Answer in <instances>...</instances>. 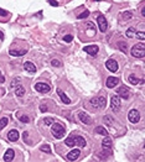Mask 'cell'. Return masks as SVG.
I'll list each match as a JSON object with an SVG mask.
<instances>
[{"label": "cell", "mask_w": 145, "mask_h": 162, "mask_svg": "<svg viewBox=\"0 0 145 162\" xmlns=\"http://www.w3.org/2000/svg\"><path fill=\"white\" fill-rule=\"evenodd\" d=\"M64 143L67 145L68 147H74V146H78V147H86V140L82 137V136H70L66 139V141H64Z\"/></svg>", "instance_id": "1"}, {"label": "cell", "mask_w": 145, "mask_h": 162, "mask_svg": "<svg viewBox=\"0 0 145 162\" xmlns=\"http://www.w3.org/2000/svg\"><path fill=\"white\" fill-rule=\"evenodd\" d=\"M51 134L55 139H62L66 134V129L63 127V125L58 124V123H54L52 126H51Z\"/></svg>", "instance_id": "2"}, {"label": "cell", "mask_w": 145, "mask_h": 162, "mask_svg": "<svg viewBox=\"0 0 145 162\" xmlns=\"http://www.w3.org/2000/svg\"><path fill=\"white\" fill-rule=\"evenodd\" d=\"M132 55L136 58H144L145 57V45L143 42L134 45L132 48Z\"/></svg>", "instance_id": "3"}, {"label": "cell", "mask_w": 145, "mask_h": 162, "mask_svg": "<svg viewBox=\"0 0 145 162\" xmlns=\"http://www.w3.org/2000/svg\"><path fill=\"white\" fill-rule=\"evenodd\" d=\"M91 105L97 109H103L107 105V99L104 96H99V98H93L91 99Z\"/></svg>", "instance_id": "4"}, {"label": "cell", "mask_w": 145, "mask_h": 162, "mask_svg": "<svg viewBox=\"0 0 145 162\" xmlns=\"http://www.w3.org/2000/svg\"><path fill=\"white\" fill-rule=\"evenodd\" d=\"M128 119L130 123L133 124H136L139 120H140V114H139V111L136 109H132L128 113Z\"/></svg>", "instance_id": "5"}, {"label": "cell", "mask_w": 145, "mask_h": 162, "mask_svg": "<svg viewBox=\"0 0 145 162\" xmlns=\"http://www.w3.org/2000/svg\"><path fill=\"white\" fill-rule=\"evenodd\" d=\"M110 106H112V110L113 111H119L120 109V99L118 95H113L112 99H110Z\"/></svg>", "instance_id": "6"}, {"label": "cell", "mask_w": 145, "mask_h": 162, "mask_svg": "<svg viewBox=\"0 0 145 162\" xmlns=\"http://www.w3.org/2000/svg\"><path fill=\"white\" fill-rule=\"evenodd\" d=\"M97 22H98V27H99V30H101L102 32H105V31H107L108 24H107L105 18H104V16H103L102 14L98 15V18H97Z\"/></svg>", "instance_id": "7"}, {"label": "cell", "mask_w": 145, "mask_h": 162, "mask_svg": "<svg viewBox=\"0 0 145 162\" xmlns=\"http://www.w3.org/2000/svg\"><path fill=\"white\" fill-rule=\"evenodd\" d=\"M117 95L118 96H120V98H123V99H128L129 96H130V92H129V88H126V87H120L118 90H117Z\"/></svg>", "instance_id": "8"}, {"label": "cell", "mask_w": 145, "mask_h": 162, "mask_svg": "<svg viewBox=\"0 0 145 162\" xmlns=\"http://www.w3.org/2000/svg\"><path fill=\"white\" fill-rule=\"evenodd\" d=\"M105 66H107V68H108L110 72H113V73L117 72L118 68H119L117 61H114V59H108V61L105 62Z\"/></svg>", "instance_id": "9"}, {"label": "cell", "mask_w": 145, "mask_h": 162, "mask_svg": "<svg viewBox=\"0 0 145 162\" xmlns=\"http://www.w3.org/2000/svg\"><path fill=\"white\" fill-rule=\"evenodd\" d=\"M35 89L39 93H48L51 90V87L48 84H46V83H36L35 84Z\"/></svg>", "instance_id": "10"}, {"label": "cell", "mask_w": 145, "mask_h": 162, "mask_svg": "<svg viewBox=\"0 0 145 162\" xmlns=\"http://www.w3.org/2000/svg\"><path fill=\"white\" fill-rule=\"evenodd\" d=\"M98 46L97 45H89V46H86L85 47V51L88 53V55H91V56H95L97 53H98Z\"/></svg>", "instance_id": "11"}, {"label": "cell", "mask_w": 145, "mask_h": 162, "mask_svg": "<svg viewBox=\"0 0 145 162\" xmlns=\"http://www.w3.org/2000/svg\"><path fill=\"white\" fill-rule=\"evenodd\" d=\"M78 118H79V120L82 121L83 124H87V125H91L92 124V119L89 118V115H87L86 113H83V111L78 113Z\"/></svg>", "instance_id": "12"}, {"label": "cell", "mask_w": 145, "mask_h": 162, "mask_svg": "<svg viewBox=\"0 0 145 162\" xmlns=\"http://www.w3.org/2000/svg\"><path fill=\"white\" fill-rule=\"evenodd\" d=\"M118 83H119V79L117 77H109V78H107V82H105L108 88H114V87H117Z\"/></svg>", "instance_id": "13"}, {"label": "cell", "mask_w": 145, "mask_h": 162, "mask_svg": "<svg viewBox=\"0 0 145 162\" xmlns=\"http://www.w3.org/2000/svg\"><path fill=\"white\" fill-rule=\"evenodd\" d=\"M79 155H81V150L79 149H74L67 155V160L68 161H76L79 157Z\"/></svg>", "instance_id": "14"}, {"label": "cell", "mask_w": 145, "mask_h": 162, "mask_svg": "<svg viewBox=\"0 0 145 162\" xmlns=\"http://www.w3.org/2000/svg\"><path fill=\"white\" fill-rule=\"evenodd\" d=\"M19 136H20V135H19V131H18V130H10L9 134H8V139H9V141H11V142L18 141Z\"/></svg>", "instance_id": "15"}, {"label": "cell", "mask_w": 145, "mask_h": 162, "mask_svg": "<svg viewBox=\"0 0 145 162\" xmlns=\"http://www.w3.org/2000/svg\"><path fill=\"white\" fill-rule=\"evenodd\" d=\"M24 68H25V71H27V72H30V73H35V72H36L35 64L31 63V62H25V63H24Z\"/></svg>", "instance_id": "16"}, {"label": "cell", "mask_w": 145, "mask_h": 162, "mask_svg": "<svg viewBox=\"0 0 145 162\" xmlns=\"http://www.w3.org/2000/svg\"><path fill=\"white\" fill-rule=\"evenodd\" d=\"M57 94H58V96H60V98H61V100L64 103V104H70L71 103V100H70V98H68V96L66 95V94H64L61 89H57Z\"/></svg>", "instance_id": "17"}, {"label": "cell", "mask_w": 145, "mask_h": 162, "mask_svg": "<svg viewBox=\"0 0 145 162\" xmlns=\"http://www.w3.org/2000/svg\"><path fill=\"white\" fill-rule=\"evenodd\" d=\"M14 156H15L14 150H12V149H9V150L5 152V155H4V161H5V162H9V161H11V160L14 158Z\"/></svg>", "instance_id": "18"}, {"label": "cell", "mask_w": 145, "mask_h": 162, "mask_svg": "<svg viewBox=\"0 0 145 162\" xmlns=\"http://www.w3.org/2000/svg\"><path fill=\"white\" fill-rule=\"evenodd\" d=\"M24 94H25V88H24L22 86L19 84L18 87L15 88V95H16V96H22Z\"/></svg>", "instance_id": "19"}, {"label": "cell", "mask_w": 145, "mask_h": 162, "mask_svg": "<svg viewBox=\"0 0 145 162\" xmlns=\"http://www.w3.org/2000/svg\"><path fill=\"white\" fill-rule=\"evenodd\" d=\"M102 146L105 147V149H112V140H110L108 136H105V139H103V141H102Z\"/></svg>", "instance_id": "20"}, {"label": "cell", "mask_w": 145, "mask_h": 162, "mask_svg": "<svg viewBox=\"0 0 145 162\" xmlns=\"http://www.w3.org/2000/svg\"><path fill=\"white\" fill-rule=\"evenodd\" d=\"M139 82H140V80H139V78L135 74H130V76H129V83H130V84L136 86Z\"/></svg>", "instance_id": "21"}, {"label": "cell", "mask_w": 145, "mask_h": 162, "mask_svg": "<svg viewBox=\"0 0 145 162\" xmlns=\"http://www.w3.org/2000/svg\"><path fill=\"white\" fill-rule=\"evenodd\" d=\"M26 52H27L26 50H22V51H16V50H10V51H9V53H10L11 56H18V57H19V56H24V55H25Z\"/></svg>", "instance_id": "22"}, {"label": "cell", "mask_w": 145, "mask_h": 162, "mask_svg": "<svg viewBox=\"0 0 145 162\" xmlns=\"http://www.w3.org/2000/svg\"><path fill=\"white\" fill-rule=\"evenodd\" d=\"M95 133H97V134H101V135H104V136H108V131H107V129H104L103 126H97Z\"/></svg>", "instance_id": "23"}, {"label": "cell", "mask_w": 145, "mask_h": 162, "mask_svg": "<svg viewBox=\"0 0 145 162\" xmlns=\"http://www.w3.org/2000/svg\"><path fill=\"white\" fill-rule=\"evenodd\" d=\"M8 123H9L8 118H2V119H0V130H3V129L8 125Z\"/></svg>", "instance_id": "24"}, {"label": "cell", "mask_w": 145, "mask_h": 162, "mask_svg": "<svg viewBox=\"0 0 145 162\" xmlns=\"http://www.w3.org/2000/svg\"><path fill=\"white\" fill-rule=\"evenodd\" d=\"M103 121H104L107 125H112V124H113V118H112L110 115H105V116L103 118Z\"/></svg>", "instance_id": "25"}, {"label": "cell", "mask_w": 145, "mask_h": 162, "mask_svg": "<svg viewBox=\"0 0 145 162\" xmlns=\"http://www.w3.org/2000/svg\"><path fill=\"white\" fill-rule=\"evenodd\" d=\"M134 31H135V29H134V27H130V29H129V30L126 31V37H129V39H130V37L135 36V34H134Z\"/></svg>", "instance_id": "26"}, {"label": "cell", "mask_w": 145, "mask_h": 162, "mask_svg": "<svg viewBox=\"0 0 145 162\" xmlns=\"http://www.w3.org/2000/svg\"><path fill=\"white\" fill-rule=\"evenodd\" d=\"M122 16H123V19H124V20H130V19H132V12L125 11V12L122 14Z\"/></svg>", "instance_id": "27"}, {"label": "cell", "mask_w": 145, "mask_h": 162, "mask_svg": "<svg viewBox=\"0 0 145 162\" xmlns=\"http://www.w3.org/2000/svg\"><path fill=\"white\" fill-rule=\"evenodd\" d=\"M41 151L43 152H47V154H51V149L48 145H43V146H41Z\"/></svg>", "instance_id": "28"}, {"label": "cell", "mask_w": 145, "mask_h": 162, "mask_svg": "<svg viewBox=\"0 0 145 162\" xmlns=\"http://www.w3.org/2000/svg\"><path fill=\"white\" fill-rule=\"evenodd\" d=\"M88 15H89V11H87V10H86V11H83L82 14H79V15L77 16V18H78V19H85V18H87Z\"/></svg>", "instance_id": "29"}, {"label": "cell", "mask_w": 145, "mask_h": 162, "mask_svg": "<svg viewBox=\"0 0 145 162\" xmlns=\"http://www.w3.org/2000/svg\"><path fill=\"white\" fill-rule=\"evenodd\" d=\"M72 40H73V36L72 35H66V36L63 37V41L64 42H71Z\"/></svg>", "instance_id": "30"}, {"label": "cell", "mask_w": 145, "mask_h": 162, "mask_svg": "<svg viewBox=\"0 0 145 162\" xmlns=\"http://www.w3.org/2000/svg\"><path fill=\"white\" fill-rule=\"evenodd\" d=\"M135 36H136V37H139L140 40H145V34H144L143 31H141V32H136Z\"/></svg>", "instance_id": "31"}, {"label": "cell", "mask_w": 145, "mask_h": 162, "mask_svg": "<svg viewBox=\"0 0 145 162\" xmlns=\"http://www.w3.org/2000/svg\"><path fill=\"white\" fill-rule=\"evenodd\" d=\"M43 123H45L46 125H51V124H54V119H52V118H46V119L43 120Z\"/></svg>", "instance_id": "32"}, {"label": "cell", "mask_w": 145, "mask_h": 162, "mask_svg": "<svg viewBox=\"0 0 145 162\" xmlns=\"http://www.w3.org/2000/svg\"><path fill=\"white\" fill-rule=\"evenodd\" d=\"M51 63H52V66H54V67H60V66H61V62L57 61V59H52Z\"/></svg>", "instance_id": "33"}, {"label": "cell", "mask_w": 145, "mask_h": 162, "mask_svg": "<svg viewBox=\"0 0 145 162\" xmlns=\"http://www.w3.org/2000/svg\"><path fill=\"white\" fill-rule=\"evenodd\" d=\"M20 121H22V123H29V121H30V118L26 116V115H22V116L20 118Z\"/></svg>", "instance_id": "34"}, {"label": "cell", "mask_w": 145, "mask_h": 162, "mask_svg": "<svg viewBox=\"0 0 145 162\" xmlns=\"http://www.w3.org/2000/svg\"><path fill=\"white\" fill-rule=\"evenodd\" d=\"M119 46L122 47V51H123V52H126V45H125V43L119 42Z\"/></svg>", "instance_id": "35"}, {"label": "cell", "mask_w": 145, "mask_h": 162, "mask_svg": "<svg viewBox=\"0 0 145 162\" xmlns=\"http://www.w3.org/2000/svg\"><path fill=\"white\" fill-rule=\"evenodd\" d=\"M48 3H50V5H52V6H58V3L55 2V0H48Z\"/></svg>", "instance_id": "36"}, {"label": "cell", "mask_w": 145, "mask_h": 162, "mask_svg": "<svg viewBox=\"0 0 145 162\" xmlns=\"http://www.w3.org/2000/svg\"><path fill=\"white\" fill-rule=\"evenodd\" d=\"M8 15V11L6 10H3L2 8H0V16H6Z\"/></svg>", "instance_id": "37"}, {"label": "cell", "mask_w": 145, "mask_h": 162, "mask_svg": "<svg viewBox=\"0 0 145 162\" xmlns=\"http://www.w3.org/2000/svg\"><path fill=\"white\" fill-rule=\"evenodd\" d=\"M5 82V78H4V76L2 74V72H0V84H3Z\"/></svg>", "instance_id": "38"}, {"label": "cell", "mask_w": 145, "mask_h": 162, "mask_svg": "<svg viewBox=\"0 0 145 162\" xmlns=\"http://www.w3.org/2000/svg\"><path fill=\"white\" fill-rule=\"evenodd\" d=\"M27 136H29V134L25 131V133H24V139H25V141H27Z\"/></svg>", "instance_id": "39"}, {"label": "cell", "mask_w": 145, "mask_h": 162, "mask_svg": "<svg viewBox=\"0 0 145 162\" xmlns=\"http://www.w3.org/2000/svg\"><path fill=\"white\" fill-rule=\"evenodd\" d=\"M46 110H47V109H46V106H45V105H41V111H43V113H45Z\"/></svg>", "instance_id": "40"}, {"label": "cell", "mask_w": 145, "mask_h": 162, "mask_svg": "<svg viewBox=\"0 0 145 162\" xmlns=\"http://www.w3.org/2000/svg\"><path fill=\"white\" fill-rule=\"evenodd\" d=\"M87 26H88V27H91V29H94L93 24H91V22H88V24H87Z\"/></svg>", "instance_id": "41"}, {"label": "cell", "mask_w": 145, "mask_h": 162, "mask_svg": "<svg viewBox=\"0 0 145 162\" xmlns=\"http://www.w3.org/2000/svg\"><path fill=\"white\" fill-rule=\"evenodd\" d=\"M0 40H4V35L2 34V32H0Z\"/></svg>", "instance_id": "42"}]
</instances>
